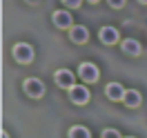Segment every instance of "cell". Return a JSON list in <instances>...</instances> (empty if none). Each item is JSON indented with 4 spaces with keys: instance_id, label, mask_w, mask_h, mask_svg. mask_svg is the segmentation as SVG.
<instances>
[{
    "instance_id": "cell-9",
    "label": "cell",
    "mask_w": 147,
    "mask_h": 138,
    "mask_svg": "<svg viewBox=\"0 0 147 138\" xmlns=\"http://www.w3.org/2000/svg\"><path fill=\"white\" fill-rule=\"evenodd\" d=\"M98 36H100L102 45H116V42L120 40V38H118V31H116L114 27H102Z\"/></svg>"
},
{
    "instance_id": "cell-2",
    "label": "cell",
    "mask_w": 147,
    "mask_h": 138,
    "mask_svg": "<svg viewBox=\"0 0 147 138\" xmlns=\"http://www.w3.org/2000/svg\"><path fill=\"white\" fill-rule=\"evenodd\" d=\"M78 76L83 78L85 83H96V80L100 78V71H98V67L94 63H83L78 67Z\"/></svg>"
},
{
    "instance_id": "cell-14",
    "label": "cell",
    "mask_w": 147,
    "mask_h": 138,
    "mask_svg": "<svg viewBox=\"0 0 147 138\" xmlns=\"http://www.w3.org/2000/svg\"><path fill=\"white\" fill-rule=\"evenodd\" d=\"M109 2V7H114V9H120V7H125V0H107Z\"/></svg>"
},
{
    "instance_id": "cell-1",
    "label": "cell",
    "mask_w": 147,
    "mask_h": 138,
    "mask_svg": "<svg viewBox=\"0 0 147 138\" xmlns=\"http://www.w3.org/2000/svg\"><path fill=\"white\" fill-rule=\"evenodd\" d=\"M13 58L22 65L31 63V60H34V47L27 45V42H18V45L13 47Z\"/></svg>"
},
{
    "instance_id": "cell-5",
    "label": "cell",
    "mask_w": 147,
    "mask_h": 138,
    "mask_svg": "<svg viewBox=\"0 0 147 138\" xmlns=\"http://www.w3.org/2000/svg\"><path fill=\"white\" fill-rule=\"evenodd\" d=\"M69 38H71V42H78V45H83V42H87V38H89V31H87V27H83V25H76V27H69Z\"/></svg>"
},
{
    "instance_id": "cell-17",
    "label": "cell",
    "mask_w": 147,
    "mask_h": 138,
    "mask_svg": "<svg viewBox=\"0 0 147 138\" xmlns=\"http://www.w3.org/2000/svg\"><path fill=\"white\" fill-rule=\"evenodd\" d=\"M89 2H92V5H96V2H98V0H89Z\"/></svg>"
},
{
    "instance_id": "cell-10",
    "label": "cell",
    "mask_w": 147,
    "mask_h": 138,
    "mask_svg": "<svg viewBox=\"0 0 147 138\" xmlns=\"http://www.w3.org/2000/svg\"><path fill=\"white\" fill-rule=\"evenodd\" d=\"M123 51L129 56H138L140 54V42L134 38H127V40H123Z\"/></svg>"
},
{
    "instance_id": "cell-3",
    "label": "cell",
    "mask_w": 147,
    "mask_h": 138,
    "mask_svg": "<svg viewBox=\"0 0 147 138\" xmlns=\"http://www.w3.org/2000/svg\"><path fill=\"white\" fill-rule=\"evenodd\" d=\"M69 98L76 105H85V102L89 100V89L83 87V85H74V87H69Z\"/></svg>"
},
{
    "instance_id": "cell-7",
    "label": "cell",
    "mask_w": 147,
    "mask_h": 138,
    "mask_svg": "<svg viewBox=\"0 0 147 138\" xmlns=\"http://www.w3.org/2000/svg\"><path fill=\"white\" fill-rule=\"evenodd\" d=\"M125 92H127V89L120 83H109L105 87V94H107L109 100H123V98H125Z\"/></svg>"
},
{
    "instance_id": "cell-4",
    "label": "cell",
    "mask_w": 147,
    "mask_h": 138,
    "mask_svg": "<svg viewBox=\"0 0 147 138\" xmlns=\"http://www.w3.org/2000/svg\"><path fill=\"white\" fill-rule=\"evenodd\" d=\"M25 92L31 96V98H40L45 94V85L40 83L38 78H27L25 80Z\"/></svg>"
},
{
    "instance_id": "cell-11",
    "label": "cell",
    "mask_w": 147,
    "mask_h": 138,
    "mask_svg": "<svg viewBox=\"0 0 147 138\" xmlns=\"http://www.w3.org/2000/svg\"><path fill=\"white\" fill-rule=\"evenodd\" d=\"M123 100H125L127 107H138V105H140V94H138L136 89H129V92H125V98H123Z\"/></svg>"
},
{
    "instance_id": "cell-8",
    "label": "cell",
    "mask_w": 147,
    "mask_h": 138,
    "mask_svg": "<svg viewBox=\"0 0 147 138\" xmlns=\"http://www.w3.org/2000/svg\"><path fill=\"white\" fill-rule=\"evenodd\" d=\"M54 25L58 29H69L71 27V16H69V11H54Z\"/></svg>"
},
{
    "instance_id": "cell-6",
    "label": "cell",
    "mask_w": 147,
    "mask_h": 138,
    "mask_svg": "<svg viewBox=\"0 0 147 138\" xmlns=\"http://www.w3.org/2000/svg\"><path fill=\"white\" fill-rule=\"evenodd\" d=\"M54 80L58 83V87H65V89H69V87H74V74L69 71V69H58L54 76Z\"/></svg>"
},
{
    "instance_id": "cell-13",
    "label": "cell",
    "mask_w": 147,
    "mask_h": 138,
    "mask_svg": "<svg viewBox=\"0 0 147 138\" xmlns=\"http://www.w3.org/2000/svg\"><path fill=\"white\" fill-rule=\"evenodd\" d=\"M63 2H65V5H67V7H69V9H78L83 0H63Z\"/></svg>"
},
{
    "instance_id": "cell-16",
    "label": "cell",
    "mask_w": 147,
    "mask_h": 138,
    "mask_svg": "<svg viewBox=\"0 0 147 138\" xmlns=\"http://www.w3.org/2000/svg\"><path fill=\"white\" fill-rule=\"evenodd\" d=\"M138 2H140V5H147V0H138Z\"/></svg>"
},
{
    "instance_id": "cell-15",
    "label": "cell",
    "mask_w": 147,
    "mask_h": 138,
    "mask_svg": "<svg viewBox=\"0 0 147 138\" xmlns=\"http://www.w3.org/2000/svg\"><path fill=\"white\" fill-rule=\"evenodd\" d=\"M102 136H120V134L116 131V129H105V131H102Z\"/></svg>"
},
{
    "instance_id": "cell-12",
    "label": "cell",
    "mask_w": 147,
    "mask_h": 138,
    "mask_svg": "<svg viewBox=\"0 0 147 138\" xmlns=\"http://www.w3.org/2000/svg\"><path fill=\"white\" fill-rule=\"evenodd\" d=\"M69 136H71V138H76V136L89 138L92 134H89V129H85V127H71V129H69Z\"/></svg>"
}]
</instances>
